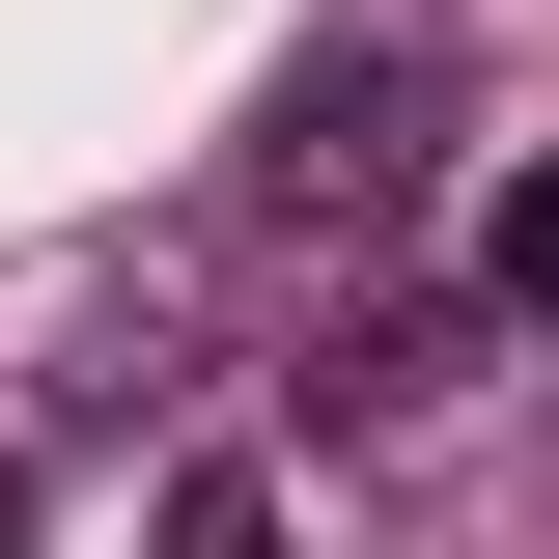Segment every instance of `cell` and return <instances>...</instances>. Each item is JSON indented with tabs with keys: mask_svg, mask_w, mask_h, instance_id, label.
<instances>
[{
	"mask_svg": "<svg viewBox=\"0 0 559 559\" xmlns=\"http://www.w3.org/2000/svg\"><path fill=\"white\" fill-rule=\"evenodd\" d=\"M224 197H252V224H419V197H448V57H419L392 0H336L308 57L252 84V168H224Z\"/></svg>",
	"mask_w": 559,
	"mask_h": 559,
	"instance_id": "obj_1",
	"label": "cell"
},
{
	"mask_svg": "<svg viewBox=\"0 0 559 559\" xmlns=\"http://www.w3.org/2000/svg\"><path fill=\"white\" fill-rule=\"evenodd\" d=\"M476 308H336V336H308V419H448V392H476Z\"/></svg>",
	"mask_w": 559,
	"mask_h": 559,
	"instance_id": "obj_2",
	"label": "cell"
},
{
	"mask_svg": "<svg viewBox=\"0 0 559 559\" xmlns=\"http://www.w3.org/2000/svg\"><path fill=\"white\" fill-rule=\"evenodd\" d=\"M168 559H280V476H168Z\"/></svg>",
	"mask_w": 559,
	"mask_h": 559,
	"instance_id": "obj_3",
	"label": "cell"
}]
</instances>
